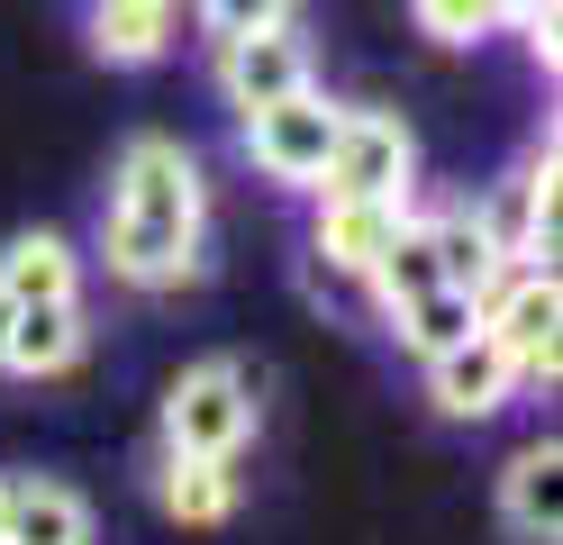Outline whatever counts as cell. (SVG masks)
<instances>
[{"label": "cell", "mask_w": 563, "mask_h": 545, "mask_svg": "<svg viewBox=\"0 0 563 545\" xmlns=\"http://www.w3.org/2000/svg\"><path fill=\"white\" fill-rule=\"evenodd\" d=\"M209 36H255V28H282L291 19V0H191Z\"/></svg>", "instance_id": "cell-20"}, {"label": "cell", "mask_w": 563, "mask_h": 545, "mask_svg": "<svg viewBox=\"0 0 563 545\" xmlns=\"http://www.w3.org/2000/svg\"><path fill=\"white\" fill-rule=\"evenodd\" d=\"M336 119H345V100H328L319 83L291 91V100H273V109H245V164H255L264 182H282V192H309V200H319Z\"/></svg>", "instance_id": "cell-4"}, {"label": "cell", "mask_w": 563, "mask_h": 545, "mask_svg": "<svg viewBox=\"0 0 563 545\" xmlns=\"http://www.w3.org/2000/svg\"><path fill=\"white\" fill-rule=\"evenodd\" d=\"M155 509L183 527H228L236 519V472L209 455H164L155 464Z\"/></svg>", "instance_id": "cell-15"}, {"label": "cell", "mask_w": 563, "mask_h": 545, "mask_svg": "<svg viewBox=\"0 0 563 545\" xmlns=\"http://www.w3.org/2000/svg\"><path fill=\"white\" fill-rule=\"evenodd\" d=\"M0 527L10 545H91V500L55 472H19V482H0Z\"/></svg>", "instance_id": "cell-13"}, {"label": "cell", "mask_w": 563, "mask_h": 545, "mask_svg": "<svg viewBox=\"0 0 563 545\" xmlns=\"http://www.w3.org/2000/svg\"><path fill=\"white\" fill-rule=\"evenodd\" d=\"M319 83V64H309V36L282 19V28H255V36H219V91L228 109L245 119V109H273Z\"/></svg>", "instance_id": "cell-6"}, {"label": "cell", "mask_w": 563, "mask_h": 545, "mask_svg": "<svg viewBox=\"0 0 563 545\" xmlns=\"http://www.w3.org/2000/svg\"><path fill=\"white\" fill-rule=\"evenodd\" d=\"M409 19H418L428 46H482V36H490V10H482V0H409Z\"/></svg>", "instance_id": "cell-19"}, {"label": "cell", "mask_w": 563, "mask_h": 545, "mask_svg": "<svg viewBox=\"0 0 563 545\" xmlns=\"http://www.w3.org/2000/svg\"><path fill=\"white\" fill-rule=\"evenodd\" d=\"M563 282L554 264H509L500 282L482 291V337L500 346L518 363V382H554V363H563Z\"/></svg>", "instance_id": "cell-5"}, {"label": "cell", "mask_w": 563, "mask_h": 545, "mask_svg": "<svg viewBox=\"0 0 563 545\" xmlns=\"http://www.w3.org/2000/svg\"><path fill=\"white\" fill-rule=\"evenodd\" d=\"M482 228H490V246H500V264H554V145H537V155H527L500 192H490L482 209Z\"/></svg>", "instance_id": "cell-8"}, {"label": "cell", "mask_w": 563, "mask_h": 545, "mask_svg": "<svg viewBox=\"0 0 563 545\" xmlns=\"http://www.w3.org/2000/svg\"><path fill=\"white\" fill-rule=\"evenodd\" d=\"M209 182L183 137H128L110 164V209H100V264L128 291H183L209 264Z\"/></svg>", "instance_id": "cell-1"}, {"label": "cell", "mask_w": 563, "mask_h": 545, "mask_svg": "<svg viewBox=\"0 0 563 545\" xmlns=\"http://www.w3.org/2000/svg\"><path fill=\"white\" fill-rule=\"evenodd\" d=\"M82 36H91V55H100V64H119V73L164 64V55H173V36H183V0H91Z\"/></svg>", "instance_id": "cell-12"}, {"label": "cell", "mask_w": 563, "mask_h": 545, "mask_svg": "<svg viewBox=\"0 0 563 545\" xmlns=\"http://www.w3.org/2000/svg\"><path fill=\"white\" fill-rule=\"evenodd\" d=\"M91 346V327H82V301H27L10 318V337H0V373L10 382H55V373H74Z\"/></svg>", "instance_id": "cell-10"}, {"label": "cell", "mask_w": 563, "mask_h": 545, "mask_svg": "<svg viewBox=\"0 0 563 545\" xmlns=\"http://www.w3.org/2000/svg\"><path fill=\"white\" fill-rule=\"evenodd\" d=\"M0 545H10V527H0Z\"/></svg>", "instance_id": "cell-24"}, {"label": "cell", "mask_w": 563, "mask_h": 545, "mask_svg": "<svg viewBox=\"0 0 563 545\" xmlns=\"http://www.w3.org/2000/svg\"><path fill=\"white\" fill-rule=\"evenodd\" d=\"M500 527L518 545H554L563 536V446L554 436H527L500 464Z\"/></svg>", "instance_id": "cell-9"}, {"label": "cell", "mask_w": 563, "mask_h": 545, "mask_svg": "<svg viewBox=\"0 0 563 545\" xmlns=\"http://www.w3.org/2000/svg\"><path fill=\"white\" fill-rule=\"evenodd\" d=\"M0 291L27 309V301H82V254L74 237H55V228H27L0 246Z\"/></svg>", "instance_id": "cell-14"}, {"label": "cell", "mask_w": 563, "mask_h": 545, "mask_svg": "<svg viewBox=\"0 0 563 545\" xmlns=\"http://www.w3.org/2000/svg\"><path fill=\"white\" fill-rule=\"evenodd\" d=\"M428 246H437V273L454 282V291H482L500 282L509 264H500V246H490V228L473 218V200H445V209H428Z\"/></svg>", "instance_id": "cell-16"}, {"label": "cell", "mask_w": 563, "mask_h": 545, "mask_svg": "<svg viewBox=\"0 0 563 545\" xmlns=\"http://www.w3.org/2000/svg\"><path fill=\"white\" fill-rule=\"evenodd\" d=\"M364 282H373V301H382V309H400V301H418V291H437L445 273H437V246H428V218H400V237L382 246V264H373Z\"/></svg>", "instance_id": "cell-18"}, {"label": "cell", "mask_w": 563, "mask_h": 545, "mask_svg": "<svg viewBox=\"0 0 563 545\" xmlns=\"http://www.w3.org/2000/svg\"><path fill=\"white\" fill-rule=\"evenodd\" d=\"M418 373H428V400H437V418H454V427H482V418H500L509 400H518V363H509L500 346H490L482 327H473L464 346L428 355Z\"/></svg>", "instance_id": "cell-7"}, {"label": "cell", "mask_w": 563, "mask_h": 545, "mask_svg": "<svg viewBox=\"0 0 563 545\" xmlns=\"http://www.w3.org/2000/svg\"><path fill=\"white\" fill-rule=\"evenodd\" d=\"M255 418H264V382H255V363L209 355V363H191V373L164 391V455L236 464V446L255 436Z\"/></svg>", "instance_id": "cell-2"}, {"label": "cell", "mask_w": 563, "mask_h": 545, "mask_svg": "<svg viewBox=\"0 0 563 545\" xmlns=\"http://www.w3.org/2000/svg\"><path fill=\"white\" fill-rule=\"evenodd\" d=\"M400 218H409V200H328V192H319L309 246H319V264H328V273L364 282V273L382 264V246L400 237Z\"/></svg>", "instance_id": "cell-11"}, {"label": "cell", "mask_w": 563, "mask_h": 545, "mask_svg": "<svg viewBox=\"0 0 563 545\" xmlns=\"http://www.w3.org/2000/svg\"><path fill=\"white\" fill-rule=\"evenodd\" d=\"M319 192L328 200H409L418 192V137L400 109H345Z\"/></svg>", "instance_id": "cell-3"}, {"label": "cell", "mask_w": 563, "mask_h": 545, "mask_svg": "<svg viewBox=\"0 0 563 545\" xmlns=\"http://www.w3.org/2000/svg\"><path fill=\"white\" fill-rule=\"evenodd\" d=\"M490 10V28H518V19H537V10H554V0H482Z\"/></svg>", "instance_id": "cell-22"}, {"label": "cell", "mask_w": 563, "mask_h": 545, "mask_svg": "<svg viewBox=\"0 0 563 545\" xmlns=\"http://www.w3.org/2000/svg\"><path fill=\"white\" fill-rule=\"evenodd\" d=\"M10 318H19V301H10V291H0V337H10Z\"/></svg>", "instance_id": "cell-23"}, {"label": "cell", "mask_w": 563, "mask_h": 545, "mask_svg": "<svg viewBox=\"0 0 563 545\" xmlns=\"http://www.w3.org/2000/svg\"><path fill=\"white\" fill-rule=\"evenodd\" d=\"M518 36H527V55H537L545 73L563 64V36H554V10H537V19H518Z\"/></svg>", "instance_id": "cell-21"}, {"label": "cell", "mask_w": 563, "mask_h": 545, "mask_svg": "<svg viewBox=\"0 0 563 545\" xmlns=\"http://www.w3.org/2000/svg\"><path fill=\"white\" fill-rule=\"evenodd\" d=\"M391 318V337H400V355H445V346H464L473 327H482V301L473 291H454V282H437V291H418V301H400V309H382Z\"/></svg>", "instance_id": "cell-17"}]
</instances>
